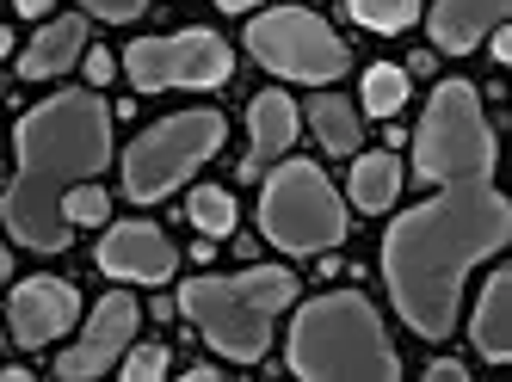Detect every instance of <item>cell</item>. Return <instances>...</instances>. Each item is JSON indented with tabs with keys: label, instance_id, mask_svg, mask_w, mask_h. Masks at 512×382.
<instances>
[{
	"label": "cell",
	"instance_id": "2",
	"mask_svg": "<svg viewBox=\"0 0 512 382\" xmlns=\"http://www.w3.org/2000/svg\"><path fill=\"white\" fill-rule=\"evenodd\" d=\"M112 155V111L99 93H56L38 111L19 118V173L0 198L7 235L19 247L62 253L68 247V216L62 198L68 185H81Z\"/></svg>",
	"mask_w": 512,
	"mask_h": 382
},
{
	"label": "cell",
	"instance_id": "22",
	"mask_svg": "<svg viewBox=\"0 0 512 382\" xmlns=\"http://www.w3.org/2000/svg\"><path fill=\"white\" fill-rule=\"evenodd\" d=\"M105 191H93V185H68V198H62V216L68 222H105Z\"/></svg>",
	"mask_w": 512,
	"mask_h": 382
},
{
	"label": "cell",
	"instance_id": "24",
	"mask_svg": "<svg viewBox=\"0 0 512 382\" xmlns=\"http://www.w3.org/2000/svg\"><path fill=\"white\" fill-rule=\"evenodd\" d=\"M87 13H99V19H136L142 7H149V0H81Z\"/></svg>",
	"mask_w": 512,
	"mask_h": 382
},
{
	"label": "cell",
	"instance_id": "9",
	"mask_svg": "<svg viewBox=\"0 0 512 382\" xmlns=\"http://www.w3.org/2000/svg\"><path fill=\"white\" fill-rule=\"evenodd\" d=\"M124 68L142 93L161 87H223L235 74V56L216 31H179V37H142L124 50Z\"/></svg>",
	"mask_w": 512,
	"mask_h": 382
},
{
	"label": "cell",
	"instance_id": "20",
	"mask_svg": "<svg viewBox=\"0 0 512 382\" xmlns=\"http://www.w3.org/2000/svg\"><path fill=\"white\" fill-rule=\"evenodd\" d=\"M408 105V74L401 68H371L364 74V111H371V118H395V111Z\"/></svg>",
	"mask_w": 512,
	"mask_h": 382
},
{
	"label": "cell",
	"instance_id": "6",
	"mask_svg": "<svg viewBox=\"0 0 512 382\" xmlns=\"http://www.w3.org/2000/svg\"><path fill=\"white\" fill-rule=\"evenodd\" d=\"M260 228H266V241H278L284 253H327V247L346 241V204H340V191L327 185L321 167L290 161V167H278L266 179Z\"/></svg>",
	"mask_w": 512,
	"mask_h": 382
},
{
	"label": "cell",
	"instance_id": "31",
	"mask_svg": "<svg viewBox=\"0 0 512 382\" xmlns=\"http://www.w3.org/2000/svg\"><path fill=\"white\" fill-rule=\"evenodd\" d=\"M0 56H7V25H0Z\"/></svg>",
	"mask_w": 512,
	"mask_h": 382
},
{
	"label": "cell",
	"instance_id": "14",
	"mask_svg": "<svg viewBox=\"0 0 512 382\" xmlns=\"http://www.w3.org/2000/svg\"><path fill=\"white\" fill-rule=\"evenodd\" d=\"M247 130H253V155L241 161V179H253L272 155H284V148L297 142V105H290L284 93H260L247 105Z\"/></svg>",
	"mask_w": 512,
	"mask_h": 382
},
{
	"label": "cell",
	"instance_id": "10",
	"mask_svg": "<svg viewBox=\"0 0 512 382\" xmlns=\"http://www.w3.org/2000/svg\"><path fill=\"white\" fill-rule=\"evenodd\" d=\"M136 321H142V309H136L130 296H105L99 309H93V321H87V333H81L75 346L56 358V376L87 382V376H99V370H112V364H118V352L130 346Z\"/></svg>",
	"mask_w": 512,
	"mask_h": 382
},
{
	"label": "cell",
	"instance_id": "29",
	"mask_svg": "<svg viewBox=\"0 0 512 382\" xmlns=\"http://www.w3.org/2000/svg\"><path fill=\"white\" fill-rule=\"evenodd\" d=\"M7 265H13V253H7V241H0V278H7Z\"/></svg>",
	"mask_w": 512,
	"mask_h": 382
},
{
	"label": "cell",
	"instance_id": "11",
	"mask_svg": "<svg viewBox=\"0 0 512 382\" xmlns=\"http://www.w3.org/2000/svg\"><path fill=\"white\" fill-rule=\"evenodd\" d=\"M81 315V296L75 284L62 278H25L7 302V321H13V339L19 346H50V339L68 333V321Z\"/></svg>",
	"mask_w": 512,
	"mask_h": 382
},
{
	"label": "cell",
	"instance_id": "19",
	"mask_svg": "<svg viewBox=\"0 0 512 382\" xmlns=\"http://www.w3.org/2000/svg\"><path fill=\"white\" fill-rule=\"evenodd\" d=\"M186 216H192V228H198L204 241H223L229 228H235V198H229V191H216V185H204V191H192Z\"/></svg>",
	"mask_w": 512,
	"mask_h": 382
},
{
	"label": "cell",
	"instance_id": "15",
	"mask_svg": "<svg viewBox=\"0 0 512 382\" xmlns=\"http://www.w3.org/2000/svg\"><path fill=\"white\" fill-rule=\"evenodd\" d=\"M81 50H87V25L81 19H56V25H44L31 37V50L19 56V74L25 81H50V74H62Z\"/></svg>",
	"mask_w": 512,
	"mask_h": 382
},
{
	"label": "cell",
	"instance_id": "23",
	"mask_svg": "<svg viewBox=\"0 0 512 382\" xmlns=\"http://www.w3.org/2000/svg\"><path fill=\"white\" fill-rule=\"evenodd\" d=\"M124 376H130V382H155V376H167V346H142V352H130V358H124Z\"/></svg>",
	"mask_w": 512,
	"mask_h": 382
},
{
	"label": "cell",
	"instance_id": "1",
	"mask_svg": "<svg viewBox=\"0 0 512 382\" xmlns=\"http://www.w3.org/2000/svg\"><path fill=\"white\" fill-rule=\"evenodd\" d=\"M512 235V204L488 179H451L445 198L408 210L383 235V278L401 321L420 339H445L457 327L463 278L500 253Z\"/></svg>",
	"mask_w": 512,
	"mask_h": 382
},
{
	"label": "cell",
	"instance_id": "7",
	"mask_svg": "<svg viewBox=\"0 0 512 382\" xmlns=\"http://www.w3.org/2000/svg\"><path fill=\"white\" fill-rule=\"evenodd\" d=\"M223 136H229V124L216 118V111H179V118L142 130L124 155V191L136 204L167 198L179 179H192L216 148H223Z\"/></svg>",
	"mask_w": 512,
	"mask_h": 382
},
{
	"label": "cell",
	"instance_id": "28",
	"mask_svg": "<svg viewBox=\"0 0 512 382\" xmlns=\"http://www.w3.org/2000/svg\"><path fill=\"white\" fill-rule=\"evenodd\" d=\"M50 7H56V0H19V13H25V19H44Z\"/></svg>",
	"mask_w": 512,
	"mask_h": 382
},
{
	"label": "cell",
	"instance_id": "13",
	"mask_svg": "<svg viewBox=\"0 0 512 382\" xmlns=\"http://www.w3.org/2000/svg\"><path fill=\"white\" fill-rule=\"evenodd\" d=\"M506 7H512V0H438V7H432V44L463 56V50H475L506 19Z\"/></svg>",
	"mask_w": 512,
	"mask_h": 382
},
{
	"label": "cell",
	"instance_id": "5",
	"mask_svg": "<svg viewBox=\"0 0 512 382\" xmlns=\"http://www.w3.org/2000/svg\"><path fill=\"white\" fill-rule=\"evenodd\" d=\"M414 173L420 179H488L494 173V130L482 118V93L469 81H438L432 105L414 136Z\"/></svg>",
	"mask_w": 512,
	"mask_h": 382
},
{
	"label": "cell",
	"instance_id": "27",
	"mask_svg": "<svg viewBox=\"0 0 512 382\" xmlns=\"http://www.w3.org/2000/svg\"><path fill=\"white\" fill-rule=\"evenodd\" d=\"M494 62H512V31L494 25Z\"/></svg>",
	"mask_w": 512,
	"mask_h": 382
},
{
	"label": "cell",
	"instance_id": "4",
	"mask_svg": "<svg viewBox=\"0 0 512 382\" xmlns=\"http://www.w3.org/2000/svg\"><path fill=\"white\" fill-rule=\"evenodd\" d=\"M297 302V278L284 265H253L241 278H192L179 290V315H186L223 358L260 364L272 346V321Z\"/></svg>",
	"mask_w": 512,
	"mask_h": 382
},
{
	"label": "cell",
	"instance_id": "25",
	"mask_svg": "<svg viewBox=\"0 0 512 382\" xmlns=\"http://www.w3.org/2000/svg\"><path fill=\"white\" fill-rule=\"evenodd\" d=\"M87 81H93V87L112 81V56H105V50H93V56H87Z\"/></svg>",
	"mask_w": 512,
	"mask_h": 382
},
{
	"label": "cell",
	"instance_id": "3",
	"mask_svg": "<svg viewBox=\"0 0 512 382\" xmlns=\"http://www.w3.org/2000/svg\"><path fill=\"white\" fill-rule=\"evenodd\" d=\"M290 370L315 382H389L401 376L377 309L358 290L315 296L290 327Z\"/></svg>",
	"mask_w": 512,
	"mask_h": 382
},
{
	"label": "cell",
	"instance_id": "16",
	"mask_svg": "<svg viewBox=\"0 0 512 382\" xmlns=\"http://www.w3.org/2000/svg\"><path fill=\"white\" fill-rule=\"evenodd\" d=\"M475 346H482V358H494V364L512 358V272L488 278L482 309H475Z\"/></svg>",
	"mask_w": 512,
	"mask_h": 382
},
{
	"label": "cell",
	"instance_id": "30",
	"mask_svg": "<svg viewBox=\"0 0 512 382\" xmlns=\"http://www.w3.org/2000/svg\"><path fill=\"white\" fill-rule=\"evenodd\" d=\"M223 7H235V13H241V7H260V0H223Z\"/></svg>",
	"mask_w": 512,
	"mask_h": 382
},
{
	"label": "cell",
	"instance_id": "21",
	"mask_svg": "<svg viewBox=\"0 0 512 382\" xmlns=\"http://www.w3.org/2000/svg\"><path fill=\"white\" fill-rule=\"evenodd\" d=\"M414 7H420V0H352V19L371 25V31H408Z\"/></svg>",
	"mask_w": 512,
	"mask_h": 382
},
{
	"label": "cell",
	"instance_id": "17",
	"mask_svg": "<svg viewBox=\"0 0 512 382\" xmlns=\"http://www.w3.org/2000/svg\"><path fill=\"white\" fill-rule=\"evenodd\" d=\"M401 191V161L395 155H364L352 167V204L358 210H389Z\"/></svg>",
	"mask_w": 512,
	"mask_h": 382
},
{
	"label": "cell",
	"instance_id": "12",
	"mask_svg": "<svg viewBox=\"0 0 512 382\" xmlns=\"http://www.w3.org/2000/svg\"><path fill=\"white\" fill-rule=\"evenodd\" d=\"M99 272H112V278H136V284H161L179 253L173 241L161 235L155 222H118V228H105V241H99Z\"/></svg>",
	"mask_w": 512,
	"mask_h": 382
},
{
	"label": "cell",
	"instance_id": "8",
	"mask_svg": "<svg viewBox=\"0 0 512 382\" xmlns=\"http://www.w3.org/2000/svg\"><path fill=\"white\" fill-rule=\"evenodd\" d=\"M247 50L260 56L272 74H290V81H340V74L352 68L346 44L309 7H278L266 19H253L247 25Z\"/></svg>",
	"mask_w": 512,
	"mask_h": 382
},
{
	"label": "cell",
	"instance_id": "26",
	"mask_svg": "<svg viewBox=\"0 0 512 382\" xmlns=\"http://www.w3.org/2000/svg\"><path fill=\"white\" fill-rule=\"evenodd\" d=\"M426 376H432V382H457V376H463V364H451V358H438V364H432Z\"/></svg>",
	"mask_w": 512,
	"mask_h": 382
},
{
	"label": "cell",
	"instance_id": "18",
	"mask_svg": "<svg viewBox=\"0 0 512 382\" xmlns=\"http://www.w3.org/2000/svg\"><path fill=\"white\" fill-rule=\"evenodd\" d=\"M315 136H321V148L327 155H352L358 148V111H352V99H315Z\"/></svg>",
	"mask_w": 512,
	"mask_h": 382
}]
</instances>
